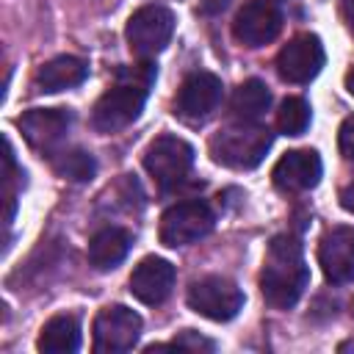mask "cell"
Here are the masks:
<instances>
[{"label":"cell","instance_id":"obj_1","mask_svg":"<svg viewBox=\"0 0 354 354\" xmlns=\"http://www.w3.org/2000/svg\"><path fill=\"white\" fill-rule=\"evenodd\" d=\"M307 282H310V271H307L299 238H293V235L271 238L266 263H263V274H260L263 299L271 307L288 310L301 299Z\"/></svg>","mask_w":354,"mask_h":354},{"label":"cell","instance_id":"obj_2","mask_svg":"<svg viewBox=\"0 0 354 354\" xmlns=\"http://www.w3.org/2000/svg\"><path fill=\"white\" fill-rule=\"evenodd\" d=\"M271 149V130L257 122H235L210 138V155L227 169H254Z\"/></svg>","mask_w":354,"mask_h":354},{"label":"cell","instance_id":"obj_3","mask_svg":"<svg viewBox=\"0 0 354 354\" xmlns=\"http://www.w3.org/2000/svg\"><path fill=\"white\" fill-rule=\"evenodd\" d=\"M147 94H149V86L119 72V83L113 88H108L94 105V113H91L94 127L100 133H116V130L127 127L144 111Z\"/></svg>","mask_w":354,"mask_h":354},{"label":"cell","instance_id":"obj_4","mask_svg":"<svg viewBox=\"0 0 354 354\" xmlns=\"http://www.w3.org/2000/svg\"><path fill=\"white\" fill-rule=\"evenodd\" d=\"M144 169L158 183V188L171 191L191 174L194 147L180 136H158L144 152Z\"/></svg>","mask_w":354,"mask_h":354},{"label":"cell","instance_id":"obj_5","mask_svg":"<svg viewBox=\"0 0 354 354\" xmlns=\"http://www.w3.org/2000/svg\"><path fill=\"white\" fill-rule=\"evenodd\" d=\"M213 224H216V216L207 202L202 199L177 202L160 216V243L171 249L196 243L213 230Z\"/></svg>","mask_w":354,"mask_h":354},{"label":"cell","instance_id":"obj_6","mask_svg":"<svg viewBox=\"0 0 354 354\" xmlns=\"http://www.w3.org/2000/svg\"><path fill=\"white\" fill-rule=\"evenodd\" d=\"M171 33H174V14L158 3H149L133 11L124 28L127 44L138 58H152L160 50H166Z\"/></svg>","mask_w":354,"mask_h":354},{"label":"cell","instance_id":"obj_7","mask_svg":"<svg viewBox=\"0 0 354 354\" xmlns=\"http://www.w3.org/2000/svg\"><path fill=\"white\" fill-rule=\"evenodd\" d=\"M188 307L210 321H232L243 307V293L227 277H202L188 288Z\"/></svg>","mask_w":354,"mask_h":354},{"label":"cell","instance_id":"obj_8","mask_svg":"<svg viewBox=\"0 0 354 354\" xmlns=\"http://www.w3.org/2000/svg\"><path fill=\"white\" fill-rule=\"evenodd\" d=\"M141 337V315L124 304L102 307L94 318V351L122 354L130 351Z\"/></svg>","mask_w":354,"mask_h":354},{"label":"cell","instance_id":"obj_9","mask_svg":"<svg viewBox=\"0 0 354 354\" xmlns=\"http://www.w3.org/2000/svg\"><path fill=\"white\" fill-rule=\"evenodd\" d=\"M282 30V11L274 0H249L241 6L232 22V36L243 47H263Z\"/></svg>","mask_w":354,"mask_h":354},{"label":"cell","instance_id":"obj_10","mask_svg":"<svg viewBox=\"0 0 354 354\" xmlns=\"http://www.w3.org/2000/svg\"><path fill=\"white\" fill-rule=\"evenodd\" d=\"M324 44L313 33L293 36L277 55V72L288 83H310L324 66Z\"/></svg>","mask_w":354,"mask_h":354},{"label":"cell","instance_id":"obj_11","mask_svg":"<svg viewBox=\"0 0 354 354\" xmlns=\"http://www.w3.org/2000/svg\"><path fill=\"white\" fill-rule=\"evenodd\" d=\"M318 266L332 285L354 282V227H332L318 241Z\"/></svg>","mask_w":354,"mask_h":354},{"label":"cell","instance_id":"obj_12","mask_svg":"<svg viewBox=\"0 0 354 354\" xmlns=\"http://www.w3.org/2000/svg\"><path fill=\"white\" fill-rule=\"evenodd\" d=\"M221 94H224L221 77H216L213 72H194L183 80L177 100H174V108L183 119L199 122L218 108Z\"/></svg>","mask_w":354,"mask_h":354},{"label":"cell","instance_id":"obj_13","mask_svg":"<svg viewBox=\"0 0 354 354\" xmlns=\"http://www.w3.org/2000/svg\"><path fill=\"white\" fill-rule=\"evenodd\" d=\"M177 271L163 257H144L130 274V293L141 304H163L171 296Z\"/></svg>","mask_w":354,"mask_h":354},{"label":"cell","instance_id":"obj_14","mask_svg":"<svg viewBox=\"0 0 354 354\" xmlns=\"http://www.w3.org/2000/svg\"><path fill=\"white\" fill-rule=\"evenodd\" d=\"M321 171H324V166H321V158L315 149H290L277 160L271 177L279 191L296 194V191L315 188L321 180Z\"/></svg>","mask_w":354,"mask_h":354},{"label":"cell","instance_id":"obj_15","mask_svg":"<svg viewBox=\"0 0 354 354\" xmlns=\"http://www.w3.org/2000/svg\"><path fill=\"white\" fill-rule=\"evenodd\" d=\"M72 113L66 108H33L19 116V130L25 141L36 149H53L69 130Z\"/></svg>","mask_w":354,"mask_h":354},{"label":"cell","instance_id":"obj_16","mask_svg":"<svg viewBox=\"0 0 354 354\" xmlns=\"http://www.w3.org/2000/svg\"><path fill=\"white\" fill-rule=\"evenodd\" d=\"M86 77H88V64L83 58L58 55V58H53V61H47V64L39 66V72H36V88L39 91H47V94H55V91L80 86Z\"/></svg>","mask_w":354,"mask_h":354},{"label":"cell","instance_id":"obj_17","mask_svg":"<svg viewBox=\"0 0 354 354\" xmlns=\"http://www.w3.org/2000/svg\"><path fill=\"white\" fill-rule=\"evenodd\" d=\"M130 246H133V235L127 230H122V227H102L88 241V263L97 271H111V268H116L127 257Z\"/></svg>","mask_w":354,"mask_h":354},{"label":"cell","instance_id":"obj_18","mask_svg":"<svg viewBox=\"0 0 354 354\" xmlns=\"http://www.w3.org/2000/svg\"><path fill=\"white\" fill-rule=\"evenodd\" d=\"M36 348L44 354H75L80 348V321L69 313L53 315L41 326Z\"/></svg>","mask_w":354,"mask_h":354},{"label":"cell","instance_id":"obj_19","mask_svg":"<svg viewBox=\"0 0 354 354\" xmlns=\"http://www.w3.org/2000/svg\"><path fill=\"white\" fill-rule=\"evenodd\" d=\"M268 105H271V91L257 77L243 80L230 100V111H232L235 122H257L268 111Z\"/></svg>","mask_w":354,"mask_h":354},{"label":"cell","instance_id":"obj_20","mask_svg":"<svg viewBox=\"0 0 354 354\" xmlns=\"http://www.w3.org/2000/svg\"><path fill=\"white\" fill-rule=\"evenodd\" d=\"M50 163H53L55 174L64 177V180H69V183H88V180L97 174V160H94V155L86 152V149H80V147L53 152Z\"/></svg>","mask_w":354,"mask_h":354},{"label":"cell","instance_id":"obj_21","mask_svg":"<svg viewBox=\"0 0 354 354\" xmlns=\"http://www.w3.org/2000/svg\"><path fill=\"white\" fill-rule=\"evenodd\" d=\"M310 102L301 97H285L277 111V130L285 136H301L310 127Z\"/></svg>","mask_w":354,"mask_h":354},{"label":"cell","instance_id":"obj_22","mask_svg":"<svg viewBox=\"0 0 354 354\" xmlns=\"http://www.w3.org/2000/svg\"><path fill=\"white\" fill-rule=\"evenodd\" d=\"M149 348H191V351L207 348V351H213V340L196 335L194 329H185L180 337H174V343H169V346H149Z\"/></svg>","mask_w":354,"mask_h":354},{"label":"cell","instance_id":"obj_23","mask_svg":"<svg viewBox=\"0 0 354 354\" xmlns=\"http://www.w3.org/2000/svg\"><path fill=\"white\" fill-rule=\"evenodd\" d=\"M337 147L346 160H354V116H348L337 130Z\"/></svg>","mask_w":354,"mask_h":354},{"label":"cell","instance_id":"obj_24","mask_svg":"<svg viewBox=\"0 0 354 354\" xmlns=\"http://www.w3.org/2000/svg\"><path fill=\"white\" fill-rule=\"evenodd\" d=\"M340 205H343V210L354 213V183H348V185L340 191Z\"/></svg>","mask_w":354,"mask_h":354},{"label":"cell","instance_id":"obj_25","mask_svg":"<svg viewBox=\"0 0 354 354\" xmlns=\"http://www.w3.org/2000/svg\"><path fill=\"white\" fill-rule=\"evenodd\" d=\"M227 3H230V0H205V3L199 6V11H202V14H216V11H224Z\"/></svg>","mask_w":354,"mask_h":354},{"label":"cell","instance_id":"obj_26","mask_svg":"<svg viewBox=\"0 0 354 354\" xmlns=\"http://www.w3.org/2000/svg\"><path fill=\"white\" fill-rule=\"evenodd\" d=\"M340 8H343V19L354 30V0H340Z\"/></svg>","mask_w":354,"mask_h":354},{"label":"cell","instance_id":"obj_27","mask_svg":"<svg viewBox=\"0 0 354 354\" xmlns=\"http://www.w3.org/2000/svg\"><path fill=\"white\" fill-rule=\"evenodd\" d=\"M346 88H348V94L354 97V69H351V72L346 75Z\"/></svg>","mask_w":354,"mask_h":354},{"label":"cell","instance_id":"obj_28","mask_svg":"<svg viewBox=\"0 0 354 354\" xmlns=\"http://www.w3.org/2000/svg\"><path fill=\"white\" fill-rule=\"evenodd\" d=\"M351 307H354V304H351Z\"/></svg>","mask_w":354,"mask_h":354}]
</instances>
